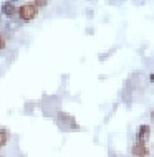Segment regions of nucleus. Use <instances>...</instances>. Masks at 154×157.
I'll use <instances>...</instances> for the list:
<instances>
[{
  "label": "nucleus",
  "instance_id": "2",
  "mask_svg": "<svg viewBox=\"0 0 154 157\" xmlns=\"http://www.w3.org/2000/svg\"><path fill=\"white\" fill-rule=\"evenodd\" d=\"M148 146H146V142L144 141H138L132 146V155L134 157H146L148 155Z\"/></svg>",
  "mask_w": 154,
  "mask_h": 157
},
{
  "label": "nucleus",
  "instance_id": "9",
  "mask_svg": "<svg viewBox=\"0 0 154 157\" xmlns=\"http://www.w3.org/2000/svg\"><path fill=\"white\" fill-rule=\"evenodd\" d=\"M152 119H154V113H152Z\"/></svg>",
  "mask_w": 154,
  "mask_h": 157
},
{
  "label": "nucleus",
  "instance_id": "8",
  "mask_svg": "<svg viewBox=\"0 0 154 157\" xmlns=\"http://www.w3.org/2000/svg\"><path fill=\"white\" fill-rule=\"evenodd\" d=\"M149 78H151V81H152V84H154V73H152L151 76H149Z\"/></svg>",
  "mask_w": 154,
  "mask_h": 157
},
{
  "label": "nucleus",
  "instance_id": "4",
  "mask_svg": "<svg viewBox=\"0 0 154 157\" xmlns=\"http://www.w3.org/2000/svg\"><path fill=\"white\" fill-rule=\"evenodd\" d=\"M8 139H10V132H8L5 127H0V149L7 146Z\"/></svg>",
  "mask_w": 154,
  "mask_h": 157
},
{
  "label": "nucleus",
  "instance_id": "5",
  "mask_svg": "<svg viewBox=\"0 0 154 157\" xmlns=\"http://www.w3.org/2000/svg\"><path fill=\"white\" fill-rule=\"evenodd\" d=\"M148 126H143V127H141V131H139V141H146V136H148Z\"/></svg>",
  "mask_w": 154,
  "mask_h": 157
},
{
  "label": "nucleus",
  "instance_id": "7",
  "mask_svg": "<svg viewBox=\"0 0 154 157\" xmlns=\"http://www.w3.org/2000/svg\"><path fill=\"white\" fill-rule=\"evenodd\" d=\"M5 46H7V38L0 33V52H2V50H5Z\"/></svg>",
  "mask_w": 154,
  "mask_h": 157
},
{
  "label": "nucleus",
  "instance_id": "1",
  "mask_svg": "<svg viewBox=\"0 0 154 157\" xmlns=\"http://www.w3.org/2000/svg\"><path fill=\"white\" fill-rule=\"evenodd\" d=\"M17 15L22 22H32L37 18L38 8L35 7V3H22L20 7H17Z\"/></svg>",
  "mask_w": 154,
  "mask_h": 157
},
{
  "label": "nucleus",
  "instance_id": "6",
  "mask_svg": "<svg viewBox=\"0 0 154 157\" xmlns=\"http://www.w3.org/2000/svg\"><path fill=\"white\" fill-rule=\"evenodd\" d=\"M33 3H35L37 8H41V7H46V5H48V0H33Z\"/></svg>",
  "mask_w": 154,
  "mask_h": 157
},
{
  "label": "nucleus",
  "instance_id": "3",
  "mask_svg": "<svg viewBox=\"0 0 154 157\" xmlns=\"http://www.w3.org/2000/svg\"><path fill=\"white\" fill-rule=\"evenodd\" d=\"M2 15H5L7 18H14L17 15V7L12 0H8V2H5L2 5Z\"/></svg>",
  "mask_w": 154,
  "mask_h": 157
}]
</instances>
